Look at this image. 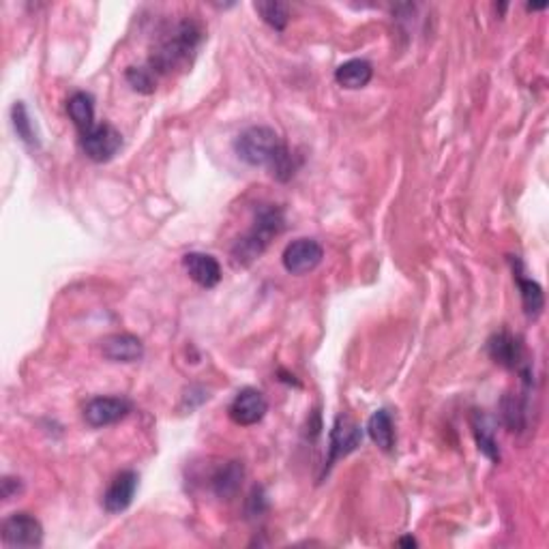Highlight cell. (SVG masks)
I'll list each match as a JSON object with an SVG mask.
<instances>
[{"label":"cell","instance_id":"cell-23","mask_svg":"<svg viewBox=\"0 0 549 549\" xmlns=\"http://www.w3.org/2000/svg\"><path fill=\"white\" fill-rule=\"evenodd\" d=\"M127 82L131 84V89L137 91V92H144V95L155 91V78H152L151 69L129 67L127 69Z\"/></svg>","mask_w":549,"mask_h":549},{"label":"cell","instance_id":"cell-9","mask_svg":"<svg viewBox=\"0 0 549 549\" xmlns=\"http://www.w3.org/2000/svg\"><path fill=\"white\" fill-rule=\"evenodd\" d=\"M361 440H363V430L353 419H348V416H337L331 430V449H328L327 468H331L337 459L353 453Z\"/></svg>","mask_w":549,"mask_h":549},{"label":"cell","instance_id":"cell-1","mask_svg":"<svg viewBox=\"0 0 549 549\" xmlns=\"http://www.w3.org/2000/svg\"><path fill=\"white\" fill-rule=\"evenodd\" d=\"M202 41V26L196 20H180L170 29L166 35L152 49L151 67L159 74H170V71L185 67L191 63L197 46Z\"/></svg>","mask_w":549,"mask_h":549},{"label":"cell","instance_id":"cell-22","mask_svg":"<svg viewBox=\"0 0 549 549\" xmlns=\"http://www.w3.org/2000/svg\"><path fill=\"white\" fill-rule=\"evenodd\" d=\"M502 416L510 431L524 430L526 425V405L518 397H507L502 402Z\"/></svg>","mask_w":549,"mask_h":549},{"label":"cell","instance_id":"cell-2","mask_svg":"<svg viewBox=\"0 0 549 549\" xmlns=\"http://www.w3.org/2000/svg\"><path fill=\"white\" fill-rule=\"evenodd\" d=\"M285 226V219L282 208L277 206H262L256 213V222L251 230L240 236L239 240L232 245V257L236 265L247 266L265 254L268 243L273 240V236H277Z\"/></svg>","mask_w":549,"mask_h":549},{"label":"cell","instance_id":"cell-24","mask_svg":"<svg viewBox=\"0 0 549 549\" xmlns=\"http://www.w3.org/2000/svg\"><path fill=\"white\" fill-rule=\"evenodd\" d=\"M22 490V483L20 479H13V476H4L3 479V498L4 501H9L13 493H18Z\"/></svg>","mask_w":549,"mask_h":549},{"label":"cell","instance_id":"cell-16","mask_svg":"<svg viewBox=\"0 0 549 549\" xmlns=\"http://www.w3.org/2000/svg\"><path fill=\"white\" fill-rule=\"evenodd\" d=\"M67 112L69 118L74 120V125L78 127L80 135L86 134V131L95 127V101L89 92H74L67 101Z\"/></svg>","mask_w":549,"mask_h":549},{"label":"cell","instance_id":"cell-6","mask_svg":"<svg viewBox=\"0 0 549 549\" xmlns=\"http://www.w3.org/2000/svg\"><path fill=\"white\" fill-rule=\"evenodd\" d=\"M324 257L322 245L314 239H296L285 247L283 251V266L292 274H305L320 265Z\"/></svg>","mask_w":549,"mask_h":549},{"label":"cell","instance_id":"cell-18","mask_svg":"<svg viewBox=\"0 0 549 549\" xmlns=\"http://www.w3.org/2000/svg\"><path fill=\"white\" fill-rule=\"evenodd\" d=\"M243 464L239 461H228L223 468H219V472L213 476V492L217 493L219 498H232L236 492H239L240 481H243Z\"/></svg>","mask_w":549,"mask_h":549},{"label":"cell","instance_id":"cell-20","mask_svg":"<svg viewBox=\"0 0 549 549\" xmlns=\"http://www.w3.org/2000/svg\"><path fill=\"white\" fill-rule=\"evenodd\" d=\"M11 120H13V129H15V134H18L22 142H26L29 146L39 144V140H37V134H35V127H32V120L29 117V109H26L24 103H22V101L15 103L13 109H11Z\"/></svg>","mask_w":549,"mask_h":549},{"label":"cell","instance_id":"cell-14","mask_svg":"<svg viewBox=\"0 0 549 549\" xmlns=\"http://www.w3.org/2000/svg\"><path fill=\"white\" fill-rule=\"evenodd\" d=\"M371 75H373V67L365 58L348 60V63L339 65L337 71H335V80L339 82V86L350 91L363 89V86L370 84Z\"/></svg>","mask_w":549,"mask_h":549},{"label":"cell","instance_id":"cell-3","mask_svg":"<svg viewBox=\"0 0 549 549\" xmlns=\"http://www.w3.org/2000/svg\"><path fill=\"white\" fill-rule=\"evenodd\" d=\"M234 151L249 166H266L273 170L279 159L288 152V146L283 144L277 131L265 127V125H256L236 137Z\"/></svg>","mask_w":549,"mask_h":549},{"label":"cell","instance_id":"cell-5","mask_svg":"<svg viewBox=\"0 0 549 549\" xmlns=\"http://www.w3.org/2000/svg\"><path fill=\"white\" fill-rule=\"evenodd\" d=\"M3 543L7 547H39L43 526L30 513H13L3 521Z\"/></svg>","mask_w":549,"mask_h":549},{"label":"cell","instance_id":"cell-12","mask_svg":"<svg viewBox=\"0 0 549 549\" xmlns=\"http://www.w3.org/2000/svg\"><path fill=\"white\" fill-rule=\"evenodd\" d=\"M183 266L202 288H215L222 282V266H219L217 257L211 254H200V251H191L183 256Z\"/></svg>","mask_w":549,"mask_h":549},{"label":"cell","instance_id":"cell-10","mask_svg":"<svg viewBox=\"0 0 549 549\" xmlns=\"http://www.w3.org/2000/svg\"><path fill=\"white\" fill-rule=\"evenodd\" d=\"M137 481L140 479H137L134 470H125L114 476L106 493H103V509L108 513H123L125 509H129L131 502H134Z\"/></svg>","mask_w":549,"mask_h":549},{"label":"cell","instance_id":"cell-4","mask_svg":"<svg viewBox=\"0 0 549 549\" xmlns=\"http://www.w3.org/2000/svg\"><path fill=\"white\" fill-rule=\"evenodd\" d=\"M120 146H123V135L109 123H97L95 127L82 134V148L86 157L97 163L109 161L120 151Z\"/></svg>","mask_w":549,"mask_h":549},{"label":"cell","instance_id":"cell-17","mask_svg":"<svg viewBox=\"0 0 549 549\" xmlns=\"http://www.w3.org/2000/svg\"><path fill=\"white\" fill-rule=\"evenodd\" d=\"M367 433L373 440V444L382 449V451H393L395 447V425L391 414L387 410L373 412L370 423H367Z\"/></svg>","mask_w":549,"mask_h":549},{"label":"cell","instance_id":"cell-11","mask_svg":"<svg viewBox=\"0 0 549 549\" xmlns=\"http://www.w3.org/2000/svg\"><path fill=\"white\" fill-rule=\"evenodd\" d=\"M101 353L108 361H114V363H135V361L144 356V344L135 335L117 333L103 339Z\"/></svg>","mask_w":549,"mask_h":549},{"label":"cell","instance_id":"cell-13","mask_svg":"<svg viewBox=\"0 0 549 549\" xmlns=\"http://www.w3.org/2000/svg\"><path fill=\"white\" fill-rule=\"evenodd\" d=\"M487 353H490L498 365L507 367V370L519 367L521 359H524V348H521L519 339L507 331L493 335L490 342H487Z\"/></svg>","mask_w":549,"mask_h":549},{"label":"cell","instance_id":"cell-8","mask_svg":"<svg viewBox=\"0 0 549 549\" xmlns=\"http://www.w3.org/2000/svg\"><path fill=\"white\" fill-rule=\"evenodd\" d=\"M131 412V404L125 397H95L86 404L84 421L91 427H108L123 421Z\"/></svg>","mask_w":549,"mask_h":549},{"label":"cell","instance_id":"cell-19","mask_svg":"<svg viewBox=\"0 0 549 549\" xmlns=\"http://www.w3.org/2000/svg\"><path fill=\"white\" fill-rule=\"evenodd\" d=\"M472 427H475L476 444H479V451L485 455L487 459L501 461V449H498L496 436H493V425L485 414H475L472 419Z\"/></svg>","mask_w":549,"mask_h":549},{"label":"cell","instance_id":"cell-21","mask_svg":"<svg viewBox=\"0 0 549 549\" xmlns=\"http://www.w3.org/2000/svg\"><path fill=\"white\" fill-rule=\"evenodd\" d=\"M256 11L262 15V20L274 30H283L288 24V4L279 3V0H266V3H256Z\"/></svg>","mask_w":549,"mask_h":549},{"label":"cell","instance_id":"cell-15","mask_svg":"<svg viewBox=\"0 0 549 549\" xmlns=\"http://www.w3.org/2000/svg\"><path fill=\"white\" fill-rule=\"evenodd\" d=\"M518 262V271H515V279H518L519 285V294H521V305H524L526 316L532 318V320H536L543 314V307H545V296H543V288L539 283L535 282V279L524 277V273H521V262Z\"/></svg>","mask_w":549,"mask_h":549},{"label":"cell","instance_id":"cell-7","mask_svg":"<svg viewBox=\"0 0 549 549\" xmlns=\"http://www.w3.org/2000/svg\"><path fill=\"white\" fill-rule=\"evenodd\" d=\"M228 412L230 419H232L236 425L249 427L265 419L268 412V402L257 388H243V391L232 399Z\"/></svg>","mask_w":549,"mask_h":549},{"label":"cell","instance_id":"cell-25","mask_svg":"<svg viewBox=\"0 0 549 549\" xmlns=\"http://www.w3.org/2000/svg\"><path fill=\"white\" fill-rule=\"evenodd\" d=\"M399 547H416V539H412V536H404V539L397 541Z\"/></svg>","mask_w":549,"mask_h":549}]
</instances>
